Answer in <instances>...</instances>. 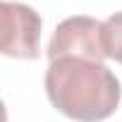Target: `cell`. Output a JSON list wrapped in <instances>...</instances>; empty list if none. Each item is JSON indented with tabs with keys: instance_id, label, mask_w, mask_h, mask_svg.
I'll use <instances>...</instances> for the list:
<instances>
[{
	"instance_id": "4",
	"label": "cell",
	"mask_w": 122,
	"mask_h": 122,
	"mask_svg": "<svg viewBox=\"0 0 122 122\" xmlns=\"http://www.w3.org/2000/svg\"><path fill=\"white\" fill-rule=\"evenodd\" d=\"M103 48L110 60L122 65V12H115L103 22Z\"/></svg>"
},
{
	"instance_id": "3",
	"label": "cell",
	"mask_w": 122,
	"mask_h": 122,
	"mask_svg": "<svg viewBox=\"0 0 122 122\" xmlns=\"http://www.w3.org/2000/svg\"><path fill=\"white\" fill-rule=\"evenodd\" d=\"M3 15V55L19 57V60H34L38 57V43H41V17L34 7L24 3L5 0L0 5Z\"/></svg>"
},
{
	"instance_id": "2",
	"label": "cell",
	"mask_w": 122,
	"mask_h": 122,
	"mask_svg": "<svg viewBox=\"0 0 122 122\" xmlns=\"http://www.w3.org/2000/svg\"><path fill=\"white\" fill-rule=\"evenodd\" d=\"M60 57H84L93 62H103L108 57L103 48V22L77 15L60 22L53 31V38L48 43V60Z\"/></svg>"
},
{
	"instance_id": "1",
	"label": "cell",
	"mask_w": 122,
	"mask_h": 122,
	"mask_svg": "<svg viewBox=\"0 0 122 122\" xmlns=\"http://www.w3.org/2000/svg\"><path fill=\"white\" fill-rule=\"evenodd\" d=\"M46 93L57 112L77 122L108 120L120 105V79L103 65L84 57H60L46 70Z\"/></svg>"
}]
</instances>
